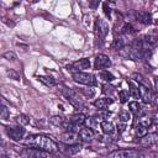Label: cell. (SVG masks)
<instances>
[{"label": "cell", "instance_id": "obj_1", "mask_svg": "<svg viewBox=\"0 0 158 158\" xmlns=\"http://www.w3.org/2000/svg\"><path fill=\"white\" fill-rule=\"evenodd\" d=\"M23 144L30 148H37L46 151L48 153H54L58 151V144L49 137L44 135H31L23 139Z\"/></svg>", "mask_w": 158, "mask_h": 158}, {"label": "cell", "instance_id": "obj_2", "mask_svg": "<svg viewBox=\"0 0 158 158\" xmlns=\"http://www.w3.org/2000/svg\"><path fill=\"white\" fill-rule=\"evenodd\" d=\"M107 158H146V156L137 149H115L107 154Z\"/></svg>", "mask_w": 158, "mask_h": 158}, {"label": "cell", "instance_id": "obj_3", "mask_svg": "<svg viewBox=\"0 0 158 158\" xmlns=\"http://www.w3.org/2000/svg\"><path fill=\"white\" fill-rule=\"evenodd\" d=\"M72 78L74 81L79 83V84H84V85H95L96 84V79L93 74L90 73H85V72H74L72 74Z\"/></svg>", "mask_w": 158, "mask_h": 158}, {"label": "cell", "instance_id": "obj_4", "mask_svg": "<svg viewBox=\"0 0 158 158\" xmlns=\"http://www.w3.org/2000/svg\"><path fill=\"white\" fill-rule=\"evenodd\" d=\"M6 135L12 139V141H20L22 139L25 135V128L22 126H15V127H6Z\"/></svg>", "mask_w": 158, "mask_h": 158}, {"label": "cell", "instance_id": "obj_5", "mask_svg": "<svg viewBox=\"0 0 158 158\" xmlns=\"http://www.w3.org/2000/svg\"><path fill=\"white\" fill-rule=\"evenodd\" d=\"M22 154L26 158H49V153L46 151H41L37 148H25Z\"/></svg>", "mask_w": 158, "mask_h": 158}, {"label": "cell", "instance_id": "obj_6", "mask_svg": "<svg viewBox=\"0 0 158 158\" xmlns=\"http://www.w3.org/2000/svg\"><path fill=\"white\" fill-rule=\"evenodd\" d=\"M70 70L74 73V72H84L85 69H89L90 68V60L89 58H81V59H78L75 60L70 67Z\"/></svg>", "mask_w": 158, "mask_h": 158}, {"label": "cell", "instance_id": "obj_7", "mask_svg": "<svg viewBox=\"0 0 158 158\" xmlns=\"http://www.w3.org/2000/svg\"><path fill=\"white\" fill-rule=\"evenodd\" d=\"M111 65V62H110V59H109V57L106 56V54H102V53H100V54H98L96 57H95V59H94V68L95 69H104V68H107V67H110Z\"/></svg>", "mask_w": 158, "mask_h": 158}, {"label": "cell", "instance_id": "obj_8", "mask_svg": "<svg viewBox=\"0 0 158 158\" xmlns=\"http://www.w3.org/2000/svg\"><path fill=\"white\" fill-rule=\"evenodd\" d=\"M95 31H96V33H98L101 38H105V36H106L107 32H109V25H107V22L104 21L102 19L98 17L96 21H95Z\"/></svg>", "mask_w": 158, "mask_h": 158}, {"label": "cell", "instance_id": "obj_9", "mask_svg": "<svg viewBox=\"0 0 158 158\" xmlns=\"http://www.w3.org/2000/svg\"><path fill=\"white\" fill-rule=\"evenodd\" d=\"M158 142V135L156 132H149L147 135H144L143 137L139 138L138 143L141 146H144V147H148V146H153L154 143Z\"/></svg>", "mask_w": 158, "mask_h": 158}, {"label": "cell", "instance_id": "obj_10", "mask_svg": "<svg viewBox=\"0 0 158 158\" xmlns=\"http://www.w3.org/2000/svg\"><path fill=\"white\" fill-rule=\"evenodd\" d=\"M78 137H79V139H81L84 142H90L94 139L95 132L93 131L91 127H81L78 132Z\"/></svg>", "mask_w": 158, "mask_h": 158}, {"label": "cell", "instance_id": "obj_11", "mask_svg": "<svg viewBox=\"0 0 158 158\" xmlns=\"http://www.w3.org/2000/svg\"><path fill=\"white\" fill-rule=\"evenodd\" d=\"M139 99L143 100V102H152L153 99V94L151 93V89L148 85H143L139 84Z\"/></svg>", "mask_w": 158, "mask_h": 158}, {"label": "cell", "instance_id": "obj_12", "mask_svg": "<svg viewBox=\"0 0 158 158\" xmlns=\"http://www.w3.org/2000/svg\"><path fill=\"white\" fill-rule=\"evenodd\" d=\"M152 123H153L152 117L148 115H139V116H136V118H135V126H141V127L148 128Z\"/></svg>", "mask_w": 158, "mask_h": 158}, {"label": "cell", "instance_id": "obj_13", "mask_svg": "<svg viewBox=\"0 0 158 158\" xmlns=\"http://www.w3.org/2000/svg\"><path fill=\"white\" fill-rule=\"evenodd\" d=\"M141 40H142V43H143V48L146 51H152V48L157 44V38L154 36H151V35H146Z\"/></svg>", "mask_w": 158, "mask_h": 158}, {"label": "cell", "instance_id": "obj_14", "mask_svg": "<svg viewBox=\"0 0 158 158\" xmlns=\"http://www.w3.org/2000/svg\"><path fill=\"white\" fill-rule=\"evenodd\" d=\"M136 20H137L139 23L148 25V23H151V21H152V15H151L148 11H138V12L136 14Z\"/></svg>", "mask_w": 158, "mask_h": 158}, {"label": "cell", "instance_id": "obj_15", "mask_svg": "<svg viewBox=\"0 0 158 158\" xmlns=\"http://www.w3.org/2000/svg\"><path fill=\"white\" fill-rule=\"evenodd\" d=\"M112 99L111 98H101V99H96L94 101V106L99 110H105L110 104H112Z\"/></svg>", "mask_w": 158, "mask_h": 158}, {"label": "cell", "instance_id": "obj_16", "mask_svg": "<svg viewBox=\"0 0 158 158\" xmlns=\"http://www.w3.org/2000/svg\"><path fill=\"white\" fill-rule=\"evenodd\" d=\"M69 121H70L73 125L80 127V126H83V125L86 122V116H85L84 114H81V112H79V114H74V115L69 118Z\"/></svg>", "mask_w": 158, "mask_h": 158}, {"label": "cell", "instance_id": "obj_17", "mask_svg": "<svg viewBox=\"0 0 158 158\" xmlns=\"http://www.w3.org/2000/svg\"><path fill=\"white\" fill-rule=\"evenodd\" d=\"M100 127H101V130H102V132H104L105 135H111V133H114V131H115L114 123L110 122V121H106V120H104V121L100 122Z\"/></svg>", "mask_w": 158, "mask_h": 158}, {"label": "cell", "instance_id": "obj_18", "mask_svg": "<svg viewBox=\"0 0 158 158\" xmlns=\"http://www.w3.org/2000/svg\"><path fill=\"white\" fill-rule=\"evenodd\" d=\"M128 86H130V89H128L130 95L135 99H138L139 98V86H138V84H135L132 80H128Z\"/></svg>", "mask_w": 158, "mask_h": 158}, {"label": "cell", "instance_id": "obj_19", "mask_svg": "<svg viewBox=\"0 0 158 158\" xmlns=\"http://www.w3.org/2000/svg\"><path fill=\"white\" fill-rule=\"evenodd\" d=\"M128 110H130L131 114H133L136 116H139V114L142 111V106H141V104L138 101H131L128 104Z\"/></svg>", "mask_w": 158, "mask_h": 158}, {"label": "cell", "instance_id": "obj_20", "mask_svg": "<svg viewBox=\"0 0 158 158\" xmlns=\"http://www.w3.org/2000/svg\"><path fill=\"white\" fill-rule=\"evenodd\" d=\"M51 122L53 123V125H56V126H60V127H67V125H68V122H69V120L68 118H64V117H62V116H53V117H51Z\"/></svg>", "mask_w": 158, "mask_h": 158}, {"label": "cell", "instance_id": "obj_21", "mask_svg": "<svg viewBox=\"0 0 158 158\" xmlns=\"http://www.w3.org/2000/svg\"><path fill=\"white\" fill-rule=\"evenodd\" d=\"M37 79H38V81H41V83H42V84H44L46 86H54V85H56L54 79H53V78H51V77L38 75V77H37Z\"/></svg>", "mask_w": 158, "mask_h": 158}, {"label": "cell", "instance_id": "obj_22", "mask_svg": "<svg viewBox=\"0 0 158 158\" xmlns=\"http://www.w3.org/2000/svg\"><path fill=\"white\" fill-rule=\"evenodd\" d=\"M99 77H100V79L101 80H104V81H112L114 79H115V77L110 73V72H107V70H101L100 73H99Z\"/></svg>", "mask_w": 158, "mask_h": 158}, {"label": "cell", "instance_id": "obj_23", "mask_svg": "<svg viewBox=\"0 0 158 158\" xmlns=\"http://www.w3.org/2000/svg\"><path fill=\"white\" fill-rule=\"evenodd\" d=\"M15 121L20 125V126H23V125H27L30 123V117L27 115H23V114H20L15 117Z\"/></svg>", "mask_w": 158, "mask_h": 158}, {"label": "cell", "instance_id": "obj_24", "mask_svg": "<svg viewBox=\"0 0 158 158\" xmlns=\"http://www.w3.org/2000/svg\"><path fill=\"white\" fill-rule=\"evenodd\" d=\"M123 47H125V43H123L122 38H115L114 42L111 43V48L115 51H121Z\"/></svg>", "mask_w": 158, "mask_h": 158}, {"label": "cell", "instance_id": "obj_25", "mask_svg": "<svg viewBox=\"0 0 158 158\" xmlns=\"http://www.w3.org/2000/svg\"><path fill=\"white\" fill-rule=\"evenodd\" d=\"M62 139L64 142H67V143H74L75 142V135H74V132L65 131V133L62 136Z\"/></svg>", "mask_w": 158, "mask_h": 158}, {"label": "cell", "instance_id": "obj_26", "mask_svg": "<svg viewBox=\"0 0 158 158\" xmlns=\"http://www.w3.org/2000/svg\"><path fill=\"white\" fill-rule=\"evenodd\" d=\"M67 153H69V154H74V153H78L80 149H81V144H79V143H73V144H69V146H67Z\"/></svg>", "mask_w": 158, "mask_h": 158}, {"label": "cell", "instance_id": "obj_27", "mask_svg": "<svg viewBox=\"0 0 158 158\" xmlns=\"http://www.w3.org/2000/svg\"><path fill=\"white\" fill-rule=\"evenodd\" d=\"M130 111H127V110H121L120 112H118V118H120V121L121 122H123V123H126L128 120H130Z\"/></svg>", "mask_w": 158, "mask_h": 158}, {"label": "cell", "instance_id": "obj_28", "mask_svg": "<svg viewBox=\"0 0 158 158\" xmlns=\"http://www.w3.org/2000/svg\"><path fill=\"white\" fill-rule=\"evenodd\" d=\"M128 96H130V91L128 90H120L118 91V98H120L121 102H126Z\"/></svg>", "mask_w": 158, "mask_h": 158}, {"label": "cell", "instance_id": "obj_29", "mask_svg": "<svg viewBox=\"0 0 158 158\" xmlns=\"http://www.w3.org/2000/svg\"><path fill=\"white\" fill-rule=\"evenodd\" d=\"M0 116H1V118L2 120H6L9 116H10V111H9V109L6 107V106H1V109H0Z\"/></svg>", "mask_w": 158, "mask_h": 158}, {"label": "cell", "instance_id": "obj_30", "mask_svg": "<svg viewBox=\"0 0 158 158\" xmlns=\"http://www.w3.org/2000/svg\"><path fill=\"white\" fill-rule=\"evenodd\" d=\"M4 58L7 59V60H15L16 59V54L14 52H6V53H4Z\"/></svg>", "mask_w": 158, "mask_h": 158}, {"label": "cell", "instance_id": "obj_31", "mask_svg": "<svg viewBox=\"0 0 158 158\" xmlns=\"http://www.w3.org/2000/svg\"><path fill=\"white\" fill-rule=\"evenodd\" d=\"M7 75L10 77V78H12V79H15V80H17L19 78H20V75H19V73H16L15 70H12V69H10L9 72H7Z\"/></svg>", "mask_w": 158, "mask_h": 158}, {"label": "cell", "instance_id": "obj_32", "mask_svg": "<svg viewBox=\"0 0 158 158\" xmlns=\"http://www.w3.org/2000/svg\"><path fill=\"white\" fill-rule=\"evenodd\" d=\"M152 122H153V123H156V125L158 123V109L156 110V112H154V114H153V116H152Z\"/></svg>", "mask_w": 158, "mask_h": 158}, {"label": "cell", "instance_id": "obj_33", "mask_svg": "<svg viewBox=\"0 0 158 158\" xmlns=\"http://www.w3.org/2000/svg\"><path fill=\"white\" fill-rule=\"evenodd\" d=\"M104 10H105V14H106L107 16L111 15V10H110V7H107V4H106V2L104 4Z\"/></svg>", "mask_w": 158, "mask_h": 158}, {"label": "cell", "instance_id": "obj_34", "mask_svg": "<svg viewBox=\"0 0 158 158\" xmlns=\"http://www.w3.org/2000/svg\"><path fill=\"white\" fill-rule=\"evenodd\" d=\"M154 89L158 93V77H154Z\"/></svg>", "mask_w": 158, "mask_h": 158}, {"label": "cell", "instance_id": "obj_35", "mask_svg": "<svg viewBox=\"0 0 158 158\" xmlns=\"http://www.w3.org/2000/svg\"><path fill=\"white\" fill-rule=\"evenodd\" d=\"M98 4H99L98 1H96V2H90V6H93V7H95V6L98 5Z\"/></svg>", "mask_w": 158, "mask_h": 158}]
</instances>
